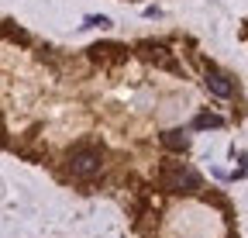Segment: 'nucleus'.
I'll use <instances>...</instances> for the list:
<instances>
[{"mask_svg":"<svg viewBox=\"0 0 248 238\" xmlns=\"http://www.w3.org/2000/svg\"><path fill=\"white\" fill-rule=\"evenodd\" d=\"M138 52H141V55L148 59V63L162 66V69H172V73L179 69V63H176V59H172L169 52H166V45H155V42H141V45H138Z\"/></svg>","mask_w":248,"mask_h":238,"instance_id":"nucleus-3","label":"nucleus"},{"mask_svg":"<svg viewBox=\"0 0 248 238\" xmlns=\"http://www.w3.org/2000/svg\"><path fill=\"white\" fill-rule=\"evenodd\" d=\"M90 59L93 63H124L128 59V45H114V42H104V45H93L90 48Z\"/></svg>","mask_w":248,"mask_h":238,"instance_id":"nucleus-4","label":"nucleus"},{"mask_svg":"<svg viewBox=\"0 0 248 238\" xmlns=\"http://www.w3.org/2000/svg\"><path fill=\"white\" fill-rule=\"evenodd\" d=\"M207 90H210L214 97H221V100H224V97H231L234 86H231V79H228L224 73H217V69L210 66V69H207Z\"/></svg>","mask_w":248,"mask_h":238,"instance_id":"nucleus-5","label":"nucleus"},{"mask_svg":"<svg viewBox=\"0 0 248 238\" xmlns=\"http://www.w3.org/2000/svg\"><path fill=\"white\" fill-rule=\"evenodd\" d=\"M86 28H110V17H104V14H90V17H86Z\"/></svg>","mask_w":248,"mask_h":238,"instance_id":"nucleus-8","label":"nucleus"},{"mask_svg":"<svg viewBox=\"0 0 248 238\" xmlns=\"http://www.w3.org/2000/svg\"><path fill=\"white\" fill-rule=\"evenodd\" d=\"M224 121H221V117H217V114H197L193 117V128L197 131H207V128H221Z\"/></svg>","mask_w":248,"mask_h":238,"instance_id":"nucleus-7","label":"nucleus"},{"mask_svg":"<svg viewBox=\"0 0 248 238\" xmlns=\"http://www.w3.org/2000/svg\"><path fill=\"white\" fill-rule=\"evenodd\" d=\"M104 166V148L97 145H79L69 152V173L76 180H90V176H97Z\"/></svg>","mask_w":248,"mask_h":238,"instance_id":"nucleus-2","label":"nucleus"},{"mask_svg":"<svg viewBox=\"0 0 248 238\" xmlns=\"http://www.w3.org/2000/svg\"><path fill=\"white\" fill-rule=\"evenodd\" d=\"M159 183H162L166 193H197L200 190V176L193 169H186L183 162H162Z\"/></svg>","mask_w":248,"mask_h":238,"instance_id":"nucleus-1","label":"nucleus"},{"mask_svg":"<svg viewBox=\"0 0 248 238\" xmlns=\"http://www.w3.org/2000/svg\"><path fill=\"white\" fill-rule=\"evenodd\" d=\"M162 145L169 152H186V148H190V135L183 128H169V131H162Z\"/></svg>","mask_w":248,"mask_h":238,"instance_id":"nucleus-6","label":"nucleus"}]
</instances>
